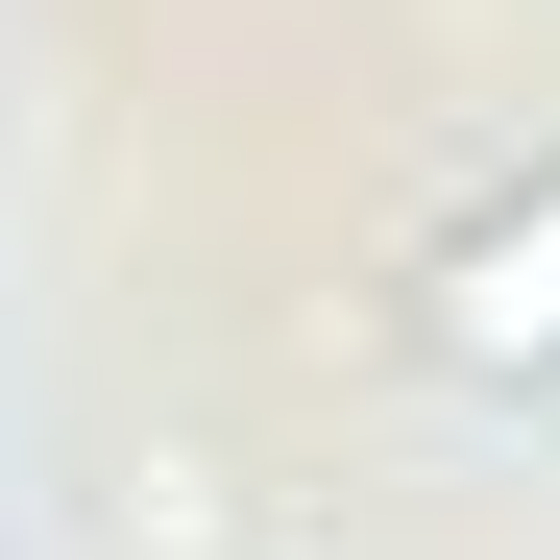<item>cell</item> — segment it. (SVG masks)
<instances>
[{"instance_id": "obj_1", "label": "cell", "mask_w": 560, "mask_h": 560, "mask_svg": "<svg viewBox=\"0 0 560 560\" xmlns=\"http://www.w3.org/2000/svg\"><path fill=\"white\" fill-rule=\"evenodd\" d=\"M415 341H439V365H488V390H560V196L463 220V244H439V293H415Z\"/></svg>"}]
</instances>
